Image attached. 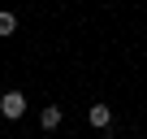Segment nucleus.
<instances>
[{"label":"nucleus","mask_w":147,"mask_h":139,"mask_svg":"<svg viewBox=\"0 0 147 139\" xmlns=\"http://www.w3.org/2000/svg\"><path fill=\"white\" fill-rule=\"evenodd\" d=\"M0 113H5L9 122H18V117L26 113V96H22V91H5V96H0Z\"/></svg>","instance_id":"nucleus-1"},{"label":"nucleus","mask_w":147,"mask_h":139,"mask_svg":"<svg viewBox=\"0 0 147 139\" xmlns=\"http://www.w3.org/2000/svg\"><path fill=\"white\" fill-rule=\"evenodd\" d=\"M87 122L104 130V126H113V109H108V104H91V109H87Z\"/></svg>","instance_id":"nucleus-2"},{"label":"nucleus","mask_w":147,"mask_h":139,"mask_svg":"<svg viewBox=\"0 0 147 139\" xmlns=\"http://www.w3.org/2000/svg\"><path fill=\"white\" fill-rule=\"evenodd\" d=\"M39 126H43V130H56V126H61V109H56V104H43V109H39Z\"/></svg>","instance_id":"nucleus-3"},{"label":"nucleus","mask_w":147,"mask_h":139,"mask_svg":"<svg viewBox=\"0 0 147 139\" xmlns=\"http://www.w3.org/2000/svg\"><path fill=\"white\" fill-rule=\"evenodd\" d=\"M13 31H18V13L5 9V13H0V35H13Z\"/></svg>","instance_id":"nucleus-4"}]
</instances>
